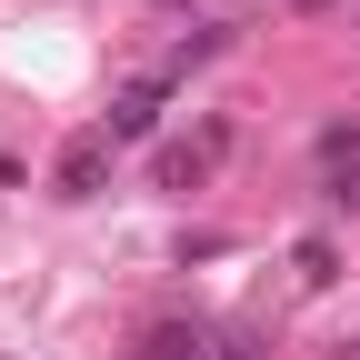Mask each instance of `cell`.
I'll use <instances>...</instances> for the list:
<instances>
[{
  "mask_svg": "<svg viewBox=\"0 0 360 360\" xmlns=\"http://www.w3.org/2000/svg\"><path fill=\"white\" fill-rule=\"evenodd\" d=\"M220 150H231V120H200V141H180V150H160V180H170V191H191V180L220 160Z\"/></svg>",
  "mask_w": 360,
  "mask_h": 360,
  "instance_id": "obj_3",
  "label": "cell"
},
{
  "mask_svg": "<svg viewBox=\"0 0 360 360\" xmlns=\"http://www.w3.org/2000/svg\"><path fill=\"white\" fill-rule=\"evenodd\" d=\"M110 130H80V141L60 150V200H101V180H110Z\"/></svg>",
  "mask_w": 360,
  "mask_h": 360,
  "instance_id": "obj_1",
  "label": "cell"
},
{
  "mask_svg": "<svg viewBox=\"0 0 360 360\" xmlns=\"http://www.w3.org/2000/svg\"><path fill=\"white\" fill-rule=\"evenodd\" d=\"M160 101H170V70H150L141 90H120V101H110V141H150V120H160Z\"/></svg>",
  "mask_w": 360,
  "mask_h": 360,
  "instance_id": "obj_2",
  "label": "cell"
}]
</instances>
